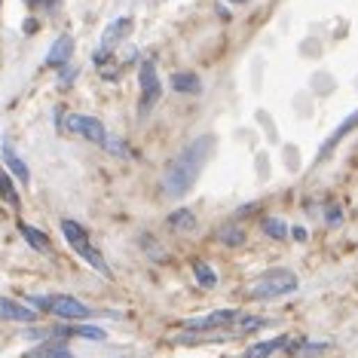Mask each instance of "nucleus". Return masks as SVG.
<instances>
[{
    "label": "nucleus",
    "mask_w": 358,
    "mask_h": 358,
    "mask_svg": "<svg viewBox=\"0 0 358 358\" xmlns=\"http://www.w3.org/2000/svg\"><path fill=\"white\" fill-rule=\"evenodd\" d=\"M190 270H193V279H196L199 288H215L217 285V272L208 260H193Z\"/></svg>",
    "instance_id": "obj_20"
},
{
    "label": "nucleus",
    "mask_w": 358,
    "mask_h": 358,
    "mask_svg": "<svg viewBox=\"0 0 358 358\" xmlns=\"http://www.w3.org/2000/svg\"><path fill=\"white\" fill-rule=\"evenodd\" d=\"M25 3H31V6H43V10H56L59 0H25Z\"/></svg>",
    "instance_id": "obj_26"
},
{
    "label": "nucleus",
    "mask_w": 358,
    "mask_h": 358,
    "mask_svg": "<svg viewBox=\"0 0 358 358\" xmlns=\"http://www.w3.org/2000/svg\"><path fill=\"white\" fill-rule=\"evenodd\" d=\"M0 318H6V322H19V325H34L37 318H40V313H37V309H31L28 303L0 297Z\"/></svg>",
    "instance_id": "obj_9"
},
{
    "label": "nucleus",
    "mask_w": 358,
    "mask_h": 358,
    "mask_svg": "<svg viewBox=\"0 0 358 358\" xmlns=\"http://www.w3.org/2000/svg\"><path fill=\"white\" fill-rule=\"evenodd\" d=\"M291 346V337H272V340H258L245 349V358H270L276 355L279 349H288Z\"/></svg>",
    "instance_id": "obj_13"
},
{
    "label": "nucleus",
    "mask_w": 358,
    "mask_h": 358,
    "mask_svg": "<svg viewBox=\"0 0 358 358\" xmlns=\"http://www.w3.org/2000/svg\"><path fill=\"white\" fill-rule=\"evenodd\" d=\"M104 150H107V153H114V157H129L126 144H123L120 138H111V135H107V141H104Z\"/></svg>",
    "instance_id": "obj_24"
},
{
    "label": "nucleus",
    "mask_w": 358,
    "mask_h": 358,
    "mask_svg": "<svg viewBox=\"0 0 358 358\" xmlns=\"http://www.w3.org/2000/svg\"><path fill=\"white\" fill-rule=\"evenodd\" d=\"M239 318H242L239 309H212V313H205L199 318H187V322H181V328L184 331H196V334H221V331L233 334Z\"/></svg>",
    "instance_id": "obj_5"
},
{
    "label": "nucleus",
    "mask_w": 358,
    "mask_h": 358,
    "mask_svg": "<svg viewBox=\"0 0 358 358\" xmlns=\"http://www.w3.org/2000/svg\"><path fill=\"white\" fill-rule=\"evenodd\" d=\"M34 31H37V19H28L25 22V34H34Z\"/></svg>",
    "instance_id": "obj_28"
},
{
    "label": "nucleus",
    "mask_w": 358,
    "mask_h": 358,
    "mask_svg": "<svg viewBox=\"0 0 358 358\" xmlns=\"http://www.w3.org/2000/svg\"><path fill=\"white\" fill-rule=\"evenodd\" d=\"M217 239H221L227 248H239V245H245V230L239 227L236 221H230V224H224V227L217 230Z\"/></svg>",
    "instance_id": "obj_21"
},
{
    "label": "nucleus",
    "mask_w": 358,
    "mask_h": 358,
    "mask_svg": "<svg viewBox=\"0 0 358 358\" xmlns=\"http://www.w3.org/2000/svg\"><path fill=\"white\" fill-rule=\"evenodd\" d=\"M297 276L285 267H272L267 272H260L251 285H248V297L251 300H279L288 297V294L297 291Z\"/></svg>",
    "instance_id": "obj_3"
},
{
    "label": "nucleus",
    "mask_w": 358,
    "mask_h": 358,
    "mask_svg": "<svg viewBox=\"0 0 358 358\" xmlns=\"http://www.w3.org/2000/svg\"><path fill=\"white\" fill-rule=\"evenodd\" d=\"M74 77H77V68L65 65V68H61V77H59V83H61V86H71V83H74Z\"/></svg>",
    "instance_id": "obj_25"
},
{
    "label": "nucleus",
    "mask_w": 358,
    "mask_h": 358,
    "mask_svg": "<svg viewBox=\"0 0 358 358\" xmlns=\"http://www.w3.org/2000/svg\"><path fill=\"white\" fill-rule=\"evenodd\" d=\"M260 233L270 239H276V242H285L288 236H291V227L282 221V217H263L260 221Z\"/></svg>",
    "instance_id": "obj_19"
},
{
    "label": "nucleus",
    "mask_w": 358,
    "mask_h": 358,
    "mask_svg": "<svg viewBox=\"0 0 358 358\" xmlns=\"http://www.w3.org/2000/svg\"><path fill=\"white\" fill-rule=\"evenodd\" d=\"M0 196L6 199V205H10L13 212H22V196H19V190H15L13 175L6 172V169H0Z\"/></svg>",
    "instance_id": "obj_18"
},
{
    "label": "nucleus",
    "mask_w": 358,
    "mask_h": 358,
    "mask_svg": "<svg viewBox=\"0 0 358 358\" xmlns=\"http://www.w3.org/2000/svg\"><path fill=\"white\" fill-rule=\"evenodd\" d=\"M215 144H217V138L208 135V132L199 138H193V141L169 162L166 172H162V196L181 199L184 193L199 181L202 169H205V162L212 159V153H215Z\"/></svg>",
    "instance_id": "obj_1"
},
{
    "label": "nucleus",
    "mask_w": 358,
    "mask_h": 358,
    "mask_svg": "<svg viewBox=\"0 0 358 358\" xmlns=\"http://www.w3.org/2000/svg\"><path fill=\"white\" fill-rule=\"evenodd\" d=\"M59 227H61V236H65V242L71 245L74 251L80 254V258L86 260L92 270H95V272H101V276H104V279H111V276H114V272H111V267H107V260H104V254H101L98 248L92 245V239H89V230L83 227V224H77L74 217H61V224H59Z\"/></svg>",
    "instance_id": "obj_2"
},
{
    "label": "nucleus",
    "mask_w": 358,
    "mask_h": 358,
    "mask_svg": "<svg viewBox=\"0 0 358 358\" xmlns=\"http://www.w3.org/2000/svg\"><path fill=\"white\" fill-rule=\"evenodd\" d=\"M25 358H74V352L68 349L65 340H46V343L28 349Z\"/></svg>",
    "instance_id": "obj_14"
},
{
    "label": "nucleus",
    "mask_w": 358,
    "mask_h": 358,
    "mask_svg": "<svg viewBox=\"0 0 358 358\" xmlns=\"http://www.w3.org/2000/svg\"><path fill=\"white\" fill-rule=\"evenodd\" d=\"M291 239L294 242H306V227H291Z\"/></svg>",
    "instance_id": "obj_27"
},
{
    "label": "nucleus",
    "mask_w": 358,
    "mask_h": 358,
    "mask_svg": "<svg viewBox=\"0 0 358 358\" xmlns=\"http://www.w3.org/2000/svg\"><path fill=\"white\" fill-rule=\"evenodd\" d=\"M65 129L71 132V135H80L83 141L98 144V147H104V141H107V129H104V123H101L98 116H89V114H68Z\"/></svg>",
    "instance_id": "obj_6"
},
{
    "label": "nucleus",
    "mask_w": 358,
    "mask_h": 358,
    "mask_svg": "<svg viewBox=\"0 0 358 358\" xmlns=\"http://www.w3.org/2000/svg\"><path fill=\"white\" fill-rule=\"evenodd\" d=\"M325 224H328V227H340V224H343V208L328 202V208H325Z\"/></svg>",
    "instance_id": "obj_23"
},
{
    "label": "nucleus",
    "mask_w": 358,
    "mask_h": 358,
    "mask_svg": "<svg viewBox=\"0 0 358 358\" xmlns=\"http://www.w3.org/2000/svg\"><path fill=\"white\" fill-rule=\"evenodd\" d=\"M162 98V80L157 74V61L144 59L138 65V116H147Z\"/></svg>",
    "instance_id": "obj_4"
},
{
    "label": "nucleus",
    "mask_w": 358,
    "mask_h": 358,
    "mask_svg": "<svg viewBox=\"0 0 358 358\" xmlns=\"http://www.w3.org/2000/svg\"><path fill=\"white\" fill-rule=\"evenodd\" d=\"M169 89L175 95H202L205 83H202V77L196 71H172L169 74Z\"/></svg>",
    "instance_id": "obj_8"
},
{
    "label": "nucleus",
    "mask_w": 358,
    "mask_h": 358,
    "mask_svg": "<svg viewBox=\"0 0 358 358\" xmlns=\"http://www.w3.org/2000/svg\"><path fill=\"white\" fill-rule=\"evenodd\" d=\"M263 325H267V318H260V316H245V313H242V318L236 322V328H233V334H236V337H245V334L260 331Z\"/></svg>",
    "instance_id": "obj_22"
},
{
    "label": "nucleus",
    "mask_w": 358,
    "mask_h": 358,
    "mask_svg": "<svg viewBox=\"0 0 358 358\" xmlns=\"http://www.w3.org/2000/svg\"><path fill=\"white\" fill-rule=\"evenodd\" d=\"M129 34H132V19L129 15H123V19H116V22H111V25L104 28V34H101V49L114 52V43H120L123 37H129Z\"/></svg>",
    "instance_id": "obj_12"
},
{
    "label": "nucleus",
    "mask_w": 358,
    "mask_h": 358,
    "mask_svg": "<svg viewBox=\"0 0 358 358\" xmlns=\"http://www.w3.org/2000/svg\"><path fill=\"white\" fill-rule=\"evenodd\" d=\"M71 56H74V37L71 34H61V37H56V43L49 46L43 65L46 68H65L68 61H71Z\"/></svg>",
    "instance_id": "obj_11"
},
{
    "label": "nucleus",
    "mask_w": 358,
    "mask_h": 358,
    "mask_svg": "<svg viewBox=\"0 0 358 358\" xmlns=\"http://www.w3.org/2000/svg\"><path fill=\"white\" fill-rule=\"evenodd\" d=\"M166 227L175 233H190V230H196V215H193L190 208H175V212L166 217Z\"/></svg>",
    "instance_id": "obj_17"
},
{
    "label": "nucleus",
    "mask_w": 358,
    "mask_h": 358,
    "mask_svg": "<svg viewBox=\"0 0 358 358\" xmlns=\"http://www.w3.org/2000/svg\"><path fill=\"white\" fill-rule=\"evenodd\" d=\"M19 233H22V239L34 248V251H40V254H52V242H49V236H46L43 230H37V227H31V224L22 221L19 224Z\"/></svg>",
    "instance_id": "obj_15"
},
{
    "label": "nucleus",
    "mask_w": 358,
    "mask_h": 358,
    "mask_svg": "<svg viewBox=\"0 0 358 358\" xmlns=\"http://www.w3.org/2000/svg\"><path fill=\"white\" fill-rule=\"evenodd\" d=\"M0 157H3V169H6V172H10V175L15 178V181H19V184H25V187L31 184V172H28L25 159H22L19 153L13 150V144H10V141H3V144H0Z\"/></svg>",
    "instance_id": "obj_10"
},
{
    "label": "nucleus",
    "mask_w": 358,
    "mask_h": 358,
    "mask_svg": "<svg viewBox=\"0 0 358 358\" xmlns=\"http://www.w3.org/2000/svg\"><path fill=\"white\" fill-rule=\"evenodd\" d=\"M46 313L61 318V322H86V318L95 316V309L86 306L83 300L71 297V294H52V297H49V309H46Z\"/></svg>",
    "instance_id": "obj_7"
},
{
    "label": "nucleus",
    "mask_w": 358,
    "mask_h": 358,
    "mask_svg": "<svg viewBox=\"0 0 358 358\" xmlns=\"http://www.w3.org/2000/svg\"><path fill=\"white\" fill-rule=\"evenodd\" d=\"M355 126H358V111H355V114H349L346 120L337 126V132H334V135L328 138V141L322 144V150H318V159H325V157H328V153H331V150H334V147H337L340 141H343V138H346V135H349V132H352Z\"/></svg>",
    "instance_id": "obj_16"
},
{
    "label": "nucleus",
    "mask_w": 358,
    "mask_h": 358,
    "mask_svg": "<svg viewBox=\"0 0 358 358\" xmlns=\"http://www.w3.org/2000/svg\"><path fill=\"white\" fill-rule=\"evenodd\" d=\"M227 3H233V6H242V3H248V0H227Z\"/></svg>",
    "instance_id": "obj_29"
}]
</instances>
